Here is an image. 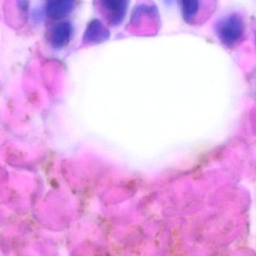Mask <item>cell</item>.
I'll return each instance as SVG.
<instances>
[{"mask_svg":"<svg viewBox=\"0 0 256 256\" xmlns=\"http://www.w3.org/2000/svg\"><path fill=\"white\" fill-rule=\"evenodd\" d=\"M160 18L158 8L152 0H142L134 8L128 30L138 36H154L159 32Z\"/></svg>","mask_w":256,"mask_h":256,"instance_id":"obj_1","label":"cell"},{"mask_svg":"<svg viewBox=\"0 0 256 256\" xmlns=\"http://www.w3.org/2000/svg\"><path fill=\"white\" fill-rule=\"evenodd\" d=\"M216 30L218 37L224 45L233 47L243 39L244 23L238 15L231 14L220 21Z\"/></svg>","mask_w":256,"mask_h":256,"instance_id":"obj_2","label":"cell"},{"mask_svg":"<svg viewBox=\"0 0 256 256\" xmlns=\"http://www.w3.org/2000/svg\"><path fill=\"white\" fill-rule=\"evenodd\" d=\"M129 0H94V6L105 24L120 25L127 15Z\"/></svg>","mask_w":256,"mask_h":256,"instance_id":"obj_3","label":"cell"},{"mask_svg":"<svg viewBox=\"0 0 256 256\" xmlns=\"http://www.w3.org/2000/svg\"><path fill=\"white\" fill-rule=\"evenodd\" d=\"M206 0H179L184 21L190 26L198 25L207 18Z\"/></svg>","mask_w":256,"mask_h":256,"instance_id":"obj_4","label":"cell"},{"mask_svg":"<svg viewBox=\"0 0 256 256\" xmlns=\"http://www.w3.org/2000/svg\"><path fill=\"white\" fill-rule=\"evenodd\" d=\"M110 37V32L104 23L98 19L90 21L82 36V46H94L106 42Z\"/></svg>","mask_w":256,"mask_h":256,"instance_id":"obj_5","label":"cell"},{"mask_svg":"<svg viewBox=\"0 0 256 256\" xmlns=\"http://www.w3.org/2000/svg\"><path fill=\"white\" fill-rule=\"evenodd\" d=\"M74 28L68 21H58L51 28L49 35V42L54 49L66 48L72 40Z\"/></svg>","mask_w":256,"mask_h":256,"instance_id":"obj_6","label":"cell"},{"mask_svg":"<svg viewBox=\"0 0 256 256\" xmlns=\"http://www.w3.org/2000/svg\"><path fill=\"white\" fill-rule=\"evenodd\" d=\"M76 1L78 0H48L45 13L52 20L64 19L73 12Z\"/></svg>","mask_w":256,"mask_h":256,"instance_id":"obj_7","label":"cell"},{"mask_svg":"<svg viewBox=\"0 0 256 256\" xmlns=\"http://www.w3.org/2000/svg\"><path fill=\"white\" fill-rule=\"evenodd\" d=\"M16 3H18V8L22 13L28 12V7H30L28 0H16Z\"/></svg>","mask_w":256,"mask_h":256,"instance_id":"obj_8","label":"cell"},{"mask_svg":"<svg viewBox=\"0 0 256 256\" xmlns=\"http://www.w3.org/2000/svg\"></svg>","mask_w":256,"mask_h":256,"instance_id":"obj_9","label":"cell"}]
</instances>
